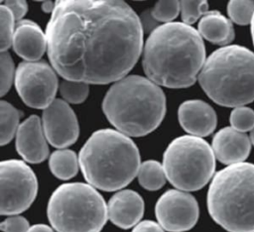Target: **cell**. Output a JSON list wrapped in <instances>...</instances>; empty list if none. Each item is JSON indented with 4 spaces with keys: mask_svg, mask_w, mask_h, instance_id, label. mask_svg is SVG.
<instances>
[{
    "mask_svg": "<svg viewBox=\"0 0 254 232\" xmlns=\"http://www.w3.org/2000/svg\"><path fill=\"white\" fill-rule=\"evenodd\" d=\"M54 69L66 80L117 81L132 69L143 48V27L123 1H57L46 27Z\"/></svg>",
    "mask_w": 254,
    "mask_h": 232,
    "instance_id": "6da1fadb",
    "label": "cell"
},
{
    "mask_svg": "<svg viewBox=\"0 0 254 232\" xmlns=\"http://www.w3.org/2000/svg\"><path fill=\"white\" fill-rule=\"evenodd\" d=\"M205 62V49L198 31L181 22L165 23L148 37L143 68L150 80L169 88L192 85Z\"/></svg>",
    "mask_w": 254,
    "mask_h": 232,
    "instance_id": "7a4b0ae2",
    "label": "cell"
},
{
    "mask_svg": "<svg viewBox=\"0 0 254 232\" xmlns=\"http://www.w3.org/2000/svg\"><path fill=\"white\" fill-rule=\"evenodd\" d=\"M102 110L119 132L141 137L161 124L166 113V97L159 85L149 78L128 75L108 89Z\"/></svg>",
    "mask_w": 254,
    "mask_h": 232,
    "instance_id": "3957f363",
    "label": "cell"
},
{
    "mask_svg": "<svg viewBox=\"0 0 254 232\" xmlns=\"http://www.w3.org/2000/svg\"><path fill=\"white\" fill-rule=\"evenodd\" d=\"M78 161L86 181L105 191L126 186L138 174L141 166L135 143L112 129L94 132L82 146Z\"/></svg>",
    "mask_w": 254,
    "mask_h": 232,
    "instance_id": "277c9868",
    "label": "cell"
},
{
    "mask_svg": "<svg viewBox=\"0 0 254 232\" xmlns=\"http://www.w3.org/2000/svg\"><path fill=\"white\" fill-rule=\"evenodd\" d=\"M198 81L215 103L240 107L254 100V53L230 45L217 49L205 60Z\"/></svg>",
    "mask_w": 254,
    "mask_h": 232,
    "instance_id": "5b68a950",
    "label": "cell"
},
{
    "mask_svg": "<svg viewBox=\"0 0 254 232\" xmlns=\"http://www.w3.org/2000/svg\"><path fill=\"white\" fill-rule=\"evenodd\" d=\"M212 219L229 232H254V165H230L213 176L207 192Z\"/></svg>",
    "mask_w": 254,
    "mask_h": 232,
    "instance_id": "8992f818",
    "label": "cell"
},
{
    "mask_svg": "<svg viewBox=\"0 0 254 232\" xmlns=\"http://www.w3.org/2000/svg\"><path fill=\"white\" fill-rule=\"evenodd\" d=\"M47 214L57 232H100L108 218L101 194L82 182L60 185L50 197Z\"/></svg>",
    "mask_w": 254,
    "mask_h": 232,
    "instance_id": "52a82bcc",
    "label": "cell"
},
{
    "mask_svg": "<svg viewBox=\"0 0 254 232\" xmlns=\"http://www.w3.org/2000/svg\"><path fill=\"white\" fill-rule=\"evenodd\" d=\"M167 179L183 191L203 187L215 170L212 148L203 139L185 135L173 140L163 156Z\"/></svg>",
    "mask_w": 254,
    "mask_h": 232,
    "instance_id": "ba28073f",
    "label": "cell"
},
{
    "mask_svg": "<svg viewBox=\"0 0 254 232\" xmlns=\"http://www.w3.org/2000/svg\"><path fill=\"white\" fill-rule=\"evenodd\" d=\"M2 215H17L28 209L36 198L38 181L33 170L20 160L0 164Z\"/></svg>",
    "mask_w": 254,
    "mask_h": 232,
    "instance_id": "9c48e42d",
    "label": "cell"
},
{
    "mask_svg": "<svg viewBox=\"0 0 254 232\" xmlns=\"http://www.w3.org/2000/svg\"><path fill=\"white\" fill-rule=\"evenodd\" d=\"M14 82L19 96L30 107L46 109L55 100L58 77L54 67L46 61L21 62Z\"/></svg>",
    "mask_w": 254,
    "mask_h": 232,
    "instance_id": "30bf717a",
    "label": "cell"
},
{
    "mask_svg": "<svg viewBox=\"0 0 254 232\" xmlns=\"http://www.w3.org/2000/svg\"><path fill=\"white\" fill-rule=\"evenodd\" d=\"M159 224L169 232H185L191 229L199 215L195 198L183 190L170 189L163 193L155 206Z\"/></svg>",
    "mask_w": 254,
    "mask_h": 232,
    "instance_id": "8fae6325",
    "label": "cell"
},
{
    "mask_svg": "<svg viewBox=\"0 0 254 232\" xmlns=\"http://www.w3.org/2000/svg\"><path fill=\"white\" fill-rule=\"evenodd\" d=\"M43 130L48 142L56 148L72 145L78 137L79 126L70 106L62 99H55L43 111Z\"/></svg>",
    "mask_w": 254,
    "mask_h": 232,
    "instance_id": "7c38bea8",
    "label": "cell"
},
{
    "mask_svg": "<svg viewBox=\"0 0 254 232\" xmlns=\"http://www.w3.org/2000/svg\"><path fill=\"white\" fill-rule=\"evenodd\" d=\"M41 120L32 115L19 125L16 133V149L18 154L28 163L38 164L45 161L49 155Z\"/></svg>",
    "mask_w": 254,
    "mask_h": 232,
    "instance_id": "4fadbf2b",
    "label": "cell"
},
{
    "mask_svg": "<svg viewBox=\"0 0 254 232\" xmlns=\"http://www.w3.org/2000/svg\"><path fill=\"white\" fill-rule=\"evenodd\" d=\"M178 116L183 129L199 138L211 134L217 123L213 108L206 102L197 99L183 102L179 107Z\"/></svg>",
    "mask_w": 254,
    "mask_h": 232,
    "instance_id": "5bb4252c",
    "label": "cell"
},
{
    "mask_svg": "<svg viewBox=\"0 0 254 232\" xmlns=\"http://www.w3.org/2000/svg\"><path fill=\"white\" fill-rule=\"evenodd\" d=\"M211 148L219 162L230 166L247 159L251 151V140L245 133L226 127L214 135Z\"/></svg>",
    "mask_w": 254,
    "mask_h": 232,
    "instance_id": "9a60e30c",
    "label": "cell"
},
{
    "mask_svg": "<svg viewBox=\"0 0 254 232\" xmlns=\"http://www.w3.org/2000/svg\"><path fill=\"white\" fill-rule=\"evenodd\" d=\"M108 218L123 229L137 225L144 214V200L139 193L131 189L116 192L107 204Z\"/></svg>",
    "mask_w": 254,
    "mask_h": 232,
    "instance_id": "2e32d148",
    "label": "cell"
},
{
    "mask_svg": "<svg viewBox=\"0 0 254 232\" xmlns=\"http://www.w3.org/2000/svg\"><path fill=\"white\" fill-rule=\"evenodd\" d=\"M14 52L26 61H37L47 49L46 33L33 21L17 23L12 42Z\"/></svg>",
    "mask_w": 254,
    "mask_h": 232,
    "instance_id": "e0dca14e",
    "label": "cell"
},
{
    "mask_svg": "<svg viewBox=\"0 0 254 232\" xmlns=\"http://www.w3.org/2000/svg\"><path fill=\"white\" fill-rule=\"evenodd\" d=\"M199 35L208 42L226 46L234 39V29L231 21L218 11L206 12L198 23Z\"/></svg>",
    "mask_w": 254,
    "mask_h": 232,
    "instance_id": "ac0fdd59",
    "label": "cell"
},
{
    "mask_svg": "<svg viewBox=\"0 0 254 232\" xmlns=\"http://www.w3.org/2000/svg\"><path fill=\"white\" fill-rule=\"evenodd\" d=\"M78 164L79 161L75 153L68 149L55 151L49 161L51 172L60 179H69L73 177L77 174Z\"/></svg>",
    "mask_w": 254,
    "mask_h": 232,
    "instance_id": "d6986e66",
    "label": "cell"
},
{
    "mask_svg": "<svg viewBox=\"0 0 254 232\" xmlns=\"http://www.w3.org/2000/svg\"><path fill=\"white\" fill-rule=\"evenodd\" d=\"M137 175L141 186L148 190L160 189L165 184L167 178L163 165L154 160L141 164Z\"/></svg>",
    "mask_w": 254,
    "mask_h": 232,
    "instance_id": "ffe728a7",
    "label": "cell"
},
{
    "mask_svg": "<svg viewBox=\"0 0 254 232\" xmlns=\"http://www.w3.org/2000/svg\"><path fill=\"white\" fill-rule=\"evenodd\" d=\"M19 111L10 103L1 101L0 103V144L2 146L9 143L19 128Z\"/></svg>",
    "mask_w": 254,
    "mask_h": 232,
    "instance_id": "44dd1931",
    "label": "cell"
},
{
    "mask_svg": "<svg viewBox=\"0 0 254 232\" xmlns=\"http://www.w3.org/2000/svg\"><path fill=\"white\" fill-rule=\"evenodd\" d=\"M227 13L230 19L238 25H248L254 17V1L233 0L227 5Z\"/></svg>",
    "mask_w": 254,
    "mask_h": 232,
    "instance_id": "7402d4cb",
    "label": "cell"
},
{
    "mask_svg": "<svg viewBox=\"0 0 254 232\" xmlns=\"http://www.w3.org/2000/svg\"><path fill=\"white\" fill-rule=\"evenodd\" d=\"M88 83L81 81H72L65 79L60 84V92L64 99L73 104L83 102L88 95Z\"/></svg>",
    "mask_w": 254,
    "mask_h": 232,
    "instance_id": "603a6c76",
    "label": "cell"
},
{
    "mask_svg": "<svg viewBox=\"0 0 254 232\" xmlns=\"http://www.w3.org/2000/svg\"><path fill=\"white\" fill-rule=\"evenodd\" d=\"M14 21L15 18L11 11L4 5L0 6V49L6 52L12 45L14 37Z\"/></svg>",
    "mask_w": 254,
    "mask_h": 232,
    "instance_id": "cb8c5ba5",
    "label": "cell"
},
{
    "mask_svg": "<svg viewBox=\"0 0 254 232\" xmlns=\"http://www.w3.org/2000/svg\"><path fill=\"white\" fill-rule=\"evenodd\" d=\"M180 6L184 23L190 25L207 12L208 3L204 0L181 1Z\"/></svg>",
    "mask_w": 254,
    "mask_h": 232,
    "instance_id": "d4e9b609",
    "label": "cell"
},
{
    "mask_svg": "<svg viewBox=\"0 0 254 232\" xmlns=\"http://www.w3.org/2000/svg\"><path fill=\"white\" fill-rule=\"evenodd\" d=\"M230 124L233 129L245 133L254 128V111L251 108L240 106L232 110Z\"/></svg>",
    "mask_w": 254,
    "mask_h": 232,
    "instance_id": "484cf974",
    "label": "cell"
},
{
    "mask_svg": "<svg viewBox=\"0 0 254 232\" xmlns=\"http://www.w3.org/2000/svg\"><path fill=\"white\" fill-rule=\"evenodd\" d=\"M180 11V1H159L151 10V14L157 22L170 23L178 16Z\"/></svg>",
    "mask_w": 254,
    "mask_h": 232,
    "instance_id": "4316f807",
    "label": "cell"
},
{
    "mask_svg": "<svg viewBox=\"0 0 254 232\" xmlns=\"http://www.w3.org/2000/svg\"><path fill=\"white\" fill-rule=\"evenodd\" d=\"M0 88L1 96L10 89L14 76V62L11 56L6 52H1L0 56Z\"/></svg>",
    "mask_w": 254,
    "mask_h": 232,
    "instance_id": "83f0119b",
    "label": "cell"
},
{
    "mask_svg": "<svg viewBox=\"0 0 254 232\" xmlns=\"http://www.w3.org/2000/svg\"><path fill=\"white\" fill-rule=\"evenodd\" d=\"M0 229L3 232H28L30 225L25 217L13 215L0 224Z\"/></svg>",
    "mask_w": 254,
    "mask_h": 232,
    "instance_id": "f1b7e54d",
    "label": "cell"
},
{
    "mask_svg": "<svg viewBox=\"0 0 254 232\" xmlns=\"http://www.w3.org/2000/svg\"><path fill=\"white\" fill-rule=\"evenodd\" d=\"M4 5L11 11L15 20L22 19L28 10L27 3H26V1H23V0L6 1V2H4Z\"/></svg>",
    "mask_w": 254,
    "mask_h": 232,
    "instance_id": "f546056e",
    "label": "cell"
},
{
    "mask_svg": "<svg viewBox=\"0 0 254 232\" xmlns=\"http://www.w3.org/2000/svg\"><path fill=\"white\" fill-rule=\"evenodd\" d=\"M132 232H164V229L154 221L144 220L135 225Z\"/></svg>",
    "mask_w": 254,
    "mask_h": 232,
    "instance_id": "4dcf8cb0",
    "label": "cell"
},
{
    "mask_svg": "<svg viewBox=\"0 0 254 232\" xmlns=\"http://www.w3.org/2000/svg\"><path fill=\"white\" fill-rule=\"evenodd\" d=\"M156 23H157V21L152 16L151 11L149 12V14L145 13V15H143V20L141 21V24H142L143 29H145L146 31L152 30V32H153L155 30L154 27L156 26Z\"/></svg>",
    "mask_w": 254,
    "mask_h": 232,
    "instance_id": "1f68e13d",
    "label": "cell"
},
{
    "mask_svg": "<svg viewBox=\"0 0 254 232\" xmlns=\"http://www.w3.org/2000/svg\"><path fill=\"white\" fill-rule=\"evenodd\" d=\"M28 232H54V230L45 224H36L30 227Z\"/></svg>",
    "mask_w": 254,
    "mask_h": 232,
    "instance_id": "d6a6232c",
    "label": "cell"
},
{
    "mask_svg": "<svg viewBox=\"0 0 254 232\" xmlns=\"http://www.w3.org/2000/svg\"><path fill=\"white\" fill-rule=\"evenodd\" d=\"M55 7H56V2H53V1H46V2H43L42 4V9L46 13H50V12L53 13L55 10Z\"/></svg>",
    "mask_w": 254,
    "mask_h": 232,
    "instance_id": "836d02e7",
    "label": "cell"
},
{
    "mask_svg": "<svg viewBox=\"0 0 254 232\" xmlns=\"http://www.w3.org/2000/svg\"><path fill=\"white\" fill-rule=\"evenodd\" d=\"M251 35H252V39H253V43H254V17L251 22Z\"/></svg>",
    "mask_w": 254,
    "mask_h": 232,
    "instance_id": "e575fe53",
    "label": "cell"
},
{
    "mask_svg": "<svg viewBox=\"0 0 254 232\" xmlns=\"http://www.w3.org/2000/svg\"><path fill=\"white\" fill-rule=\"evenodd\" d=\"M250 140H251V143L254 145V128L251 130V133H250Z\"/></svg>",
    "mask_w": 254,
    "mask_h": 232,
    "instance_id": "d590c367",
    "label": "cell"
}]
</instances>
